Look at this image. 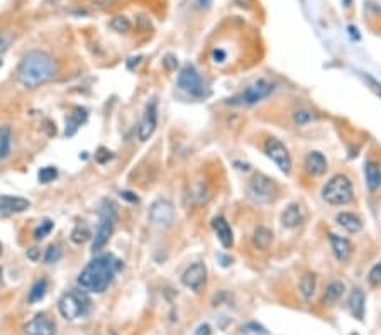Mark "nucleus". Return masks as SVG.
<instances>
[{
  "mask_svg": "<svg viewBox=\"0 0 381 335\" xmlns=\"http://www.w3.org/2000/svg\"><path fill=\"white\" fill-rule=\"evenodd\" d=\"M58 73V63L51 54L34 49L22 56L17 68V81L25 88H38L48 83Z\"/></svg>",
  "mask_w": 381,
  "mask_h": 335,
  "instance_id": "nucleus-1",
  "label": "nucleus"
},
{
  "mask_svg": "<svg viewBox=\"0 0 381 335\" xmlns=\"http://www.w3.org/2000/svg\"><path fill=\"white\" fill-rule=\"evenodd\" d=\"M120 261L112 254H102L86 264L78 276V286L88 293H104L114 281Z\"/></svg>",
  "mask_w": 381,
  "mask_h": 335,
  "instance_id": "nucleus-2",
  "label": "nucleus"
},
{
  "mask_svg": "<svg viewBox=\"0 0 381 335\" xmlns=\"http://www.w3.org/2000/svg\"><path fill=\"white\" fill-rule=\"evenodd\" d=\"M115 222H117V208L114 205V202L104 200V203H102V207H100L99 225H97L93 242H91V251L99 252L107 246L112 232H114Z\"/></svg>",
  "mask_w": 381,
  "mask_h": 335,
  "instance_id": "nucleus-3",
  "label": "nucleus"
},
{
  "mask_svg": "<svg viewBox=\"0 0 381 335\" xmlns=\"http://www.w3.org/2000/svg\"><path fill=\"white\" fill-rule=\"evenodd\" d=\"M353 183L345 175L332 176L322 188V198L332 207L347 205L353 200Z\"/></svg>",
  "mask_w": 381,
  "mask_h": 335,
  "instance_id": "nucleus-4",
  "label": "nucleus"
},
{
  "mask_svg": "<svg viewBox=\"0 0 381 335\" xmlns=\"http://www.w3.org/2000/svg\"><path fill=\"white\" fill-rule=\"evenodd\" d=\"M61 317L66 320H76L81 318L88 313L90 310V299L86 296V291L83 289H71V291L65 293L59 298L58 303Z\"/></svg>",
  "mask_w": 381,
  "mask_h": 335,
  "instance_id": "nucleus-5",
  "label": "nucleus"
},
{
  "mask_svg": "<svg viewBox=\"0 0 381 335\" xmlns=\"http://www.w3.org/2000/svg\"><path fill=\"white\" fill-rule=\"evenodd\" d=\"M276 193L278 190L274 181L264 175L252 176V180L247 185V195L258 205H268V203H271L276 198Z\"/></svg>",
  "mask_w": 381,
  "mask_h": 335,
  "instance_id": "nucleus-6",
  "label": "nucleus"
},
{
  "mask_svg": "<svg viewBox=\"0 0 381 335\" xmlns=\"http://www.w3.org/2000/svg\"><path fill=\"white\" fill-rule=\"evenodd\" d=\"M178 88L188 95L195 96V98H203V96L208 95L207 83L192 64H186L180 71V75H178Z\"/></svg>",
  "mask_w": 381,
  "mask_h": 335,
  "instance_id": "nucleus-7",
  "label": "nucleus"
},
{
  "mask_svg": "<svg viewBox=\"0 0 381 335\" xmlns=\"http://www.w3.org/2000/svg\"><path fill=\"white\" fill-rule=\"evenodd\" d=\"M274 90L273 83L269 80H256L252 85H249L242 93H239L237 96H234L229 102L232 105H254L258 102H261L263 98H266L268 95H271V91Z\"/></svg>",
  "mask_w": 381,
  "mask_h": 335,
  "instance_id": "nucleus-8",
  "label": "nucleus"
},
{
  "mask_svg": "<svg viewBox=\"0 0 381 335\" xmlns=\"http://www.w3.org/2000/svg\"><path fill=\"white\" fill-rule=\"evenodd\" d=\"M264 151H266L268 157L281 170L284 175H288L292 171V156L287 149V146L281 141H278L276 137H269L264 142Z\"/></svg>",
  "mask_w": 381,
  "mask_h": 335,
  "instance_id": "nucleus-9",
  "label": "nucleus"
},
{
  "mask_svg": "<svg viewBox=\"0 0 381 335\" xmlns=\"http://www.w3.org/2000/svg\"><path fill=\"white\" fill-rule=\"evenodd\" d=\"M156 127H157V102L156 98H151L144 107V114H142L139 127H137V137H139V141L146 142L154 134Z\"/></svg>",
  "mask_w": 381,
  "mask_h": 335,
  "instance_id": "nucleus-10",
  "label": "nucleus"
},
{
  "mask_svg": "<svg viewBox=\"0 0 381 335\" xmlns=\"http://www.w3.org/2000/svg\"><path fill=\"white\" fill-rule=\"evenodd\" d=\"M149 220L156 227H168L175 220V208L171 202L168 200H156L149 208Z\"/></svg>",
  "mask_w": 381,
  "mask_h": 335,
  "instance_id": "nucleus-11",
  "label": "nucleus"
},
{
  "mask_svg": "<svg viewBox=\"0 0 381 335\" xmlns=\"http://www.w3.org/2000/svg\"><path fill=\"white\" fill-rule=\"evenodd\" d=\"M181 281L186 288L193 289V291H200L205 286L207 281V267L203 262H193L192 266L185 269V273L181 274Z\"/></svg>",
  "mask_w": 381,
  "mask_h": 335,
  "instance_id": "nucleus-12",
  "label": "nucleus"
},
{
  "mask_svg": "<svg viewBox=\"0 0 381 335\" xmlns=\"http://www.w3.org/2000/svg\"><path fill=\"white\" fill-rule=\"evenodd\" d=\"M24 332L27 335H54L56 325L46 313H38L24 325Z\"/></svg>",
  "mask_w": 381,
  "mask_h": 335,
  "instance_id": "nucleus-13",
  "label": "nucleus"
},
{
  "mask_svg": "<svg viewBox=\"0 0 381 335\" xmlns=\"http://www.w3.org/2000/svg\"><path fill=\"white\" fill-rule=\"evenodd\" d=\"M30 207V202L22 196H10L2 195L0 196V218H7L15 213L25 212Z\"/></svg>",
  "mask_w": 381,
  "mask_h": 335,
  "instance_id": "nucleus-14",
  "label": "nucleus"
},
{
  "mask_svg": "<svg viewBox=\"0 0 381 335\" xmlns=\"http://www.w3.org/2000/svg\"><path fill=\"white\" fill-rule=\"evenodd\" d=\"M303 166H305V171H307L310 176H322L325 170H327V161H325L322 152L312 151L305 157Z\"/></svg>",
  "mask_w": 381,
  "mask_h": 335,
  "instance_id": "nucleus-15",
  "label": "nucleus"
},
{
  "mask_svg": "<svg viewBox=\"0 0 381 335\" xmlns=\"http://www.w3.org/2000/svg\"><path fill=\"white\" fill-rule=\"evenodd\" d=\"M329 241H330V247H332L334 257L337 259L339 262H345L351 256V242L347 239L337 236V233H329Z\"/></svg>",
  "mask_w": 381,
  "mask_h": 335,
  "instance_id": "nucleus-16",
  "label": "nucleus"
},
{
  "mask_svg": "<svg viewBox=\"0 0 381 335\" xmlns=\"http://www.w3.org/2000/svg\"><path fill=\"white\" fill-rule=\"evenodd\" d=\"M212 227L213 230L217 233V239L220 241V244L226 249L232 247V242H234V237H232V228L231 225L227 223V220L224 217H215L212 220Z\"/></svg>",
  "mask_w": 381,
  "mask_h": 335,
  "instance_id": "nucleus-17",
  "label": "nucleus"
},
{
  "mask_svg": "<svg viewBox=\"0 0 381 335\" xmlns=\"http://www.w3.org/2000/svg\"><path fill=\"white\" fill-rule=\"evenodd\" d=\"M335 222H337V225H340L345 232H349V233H358V232H361V228H363L361 218L353 212L337 213V215H335Z\"/></svg>",
  "mask_w": 381,
  "mask_h": 335,
  "instance_id": "nucleus-18",
  "label": "nucleus"
},
{
  "mask_svg": "<svg viewBox=\"0 0 381 335\" xmlns=\"http://www.w3.org/2000/svg\"><path fill=\"white\" fill-rule=\"evenodd\" d=\"M303 217H302V210H300L298 203H290V205L284 208V212L281 213V225L284 228H297L300 223H302Z\"/></svg>",
  "mask_w": 381,
  "mask_h": 335,
  "instance_id": "nucleus-19",
  "label": "nucleus"
},
{
  "mask_svg": "<svg viewBox=\"0 0 381 335\" xmlns=\"http://www.w3.org/2000/svg\"><path fill=\"white\" fill-rule=\"evenodd\" d=\"M364 176H366V185H368L371 191H376L381 186V168L376 161L364 162Z\"/></svg>",
  "mask_w": 381,
  "mask_h": 335,
  "instance_id": "nucleus-20",
  "label": "nucleus"
},
{
  "mask_svg": "<svg viewBox=\"0 0 381 335\" xmlns=\"http://www.w3.org/2000/svg\"><path fill=\"white\" fill-rule=\"evenodd\" d=\"M364 303H366V298H364L363 289L354 288L349 294V310H351V313H353L354 318L363 320V317H364Z\"/></svg>",
  "mask_w": 381,
  "mask_h": 335,
  "instance_id": "nucleus-21",
  "label": "nucleus"
},
{
  "mask_svg": "<svg viewBox=\"0 0 381 335\" xmlns=\"http://www.w3.org/2000/svg\"><path fill=\"white\" fill-rule=\"evenodd\" d=\"M86 117H88V114H86V109H83V107H75L73 109V114H71L68 117V120H66V130L65 134L71 137L75 134L76 130H78V127H81V124L86 120Z\"/></svg>",
  "mask_w": 381,
  "mask_h": 335,
  "instance_id": "nucleus-22",
  "label": "nucleus"
},
{
  "mask_svg": "<svg viewBox=\"0 0 381 335\" xmlns=\"http://www.w3.org/2000/svg\"><path fill=\"white\" fill-rule=\"evenodd\" d=\"M273 242V232L269 230L268 227H258L252 233V244L254 247L261 249V251H266L269 249Z\"/></svg>",
  "mask_w": 381,
  "mask_h": 335,
  "instance_id": "nucleus-23",
  "label": "nucleus"
},
{
  "mask_svg": "<svg viewBox=\"0 0 381 335\" xmlns=\"http://www.w3.org/2000/svg\"><path fill=\"white\" fill-rule=\"evenodd\" d=\"M344 289H345L344 283L332 281L327 286V289H325V293H324V298H322L324 305H334L335 302H339L340 296L344 294Z\"/></svg>",
  "mask_w": 381,
  "mask_h": 335,
  "instance_id": "nucleus-24",
  "label": "nucleus"
},
{
  "mask_svg": "<svg viewBox=\"0 0 381 335\" xmlns=\"http://www.w3.org/2000/svg\"><path fill=\"white\" fill-rule=\"evenodd\" d=\"M298 288H300V293H302V296L308 302V299L315 294V288H317V279H315L313 274H310V273L308 274H303L302 279H300Z\"/></svg>",
  "mask_w": 381,
  "mask_h": 335,
  "instance_id": "nucleus-25",
  "label": "nucleus"
},
{
  "mask_svg": "<svg viewBox=\"0 0 381 335\" xmlns=\"http://www.w3.org/2000/svg\"><path fill=\"white\" fill-rule=\"evenodd\" d=\"M10 141H12V132L9 125L0 127V159H5L10 154Z\"/></svg>",
  "mask_w": 381,
  "mask_h": 335,
  "instance_id": "nucleus-26",
  "label": "nucleus"
},
{
  "mask_svg": "<svg viewBox=\"0 0 381 335\" xmlns=\"http://www.w3.org/2000/svg\"><path fill=\"white\" fill-rule=\"evenodd\" d=\"M46 291H48V281L46 279H39V281H36L33 284V288H30L29 291V303H36V302H41V299L44 298Z\"/></svg>",
  "mask_w": 381,
  "mask_h": 335,
  "instance_id": "nucleus-27",
  "label": "nucleus"
},
{
  "mask_svg": "<svg viewBox=\"0 0 381 335\" xmlns=\"http://www.w3.org/2000/svg\"><path fill=\"white\" fill-rule=\"evenodd\" d=\"M88 237H90V230L85 223H78V225L73 228V232H71V241L75 244H83Z\"/></svg>",
  "mask_w": 381,
  "mask_h": 335,
  "instance_id": "nucleus-28",
  "label": "nucleus"
},
{
  "mask_svg": "<svg viewBox=\"0 0 381 335\" xmlns=\"http://www.w3.org/2000/svg\"><path fill=\"white\" fill-rule=\"evenodd\" d=\"M110 27L117 32H127V30H131V20L124 15H117L110 20Z\"/></svg>",
  "mask_w": 381,
  "mask_h": 335,
  "instance_id": "nucleus-29",
  "label": "nucleus"
},
{
  "mask_svg": "<svg viewBox=\"0 0 381 335\" xmlns=\"http://www.w3.org/2000/svg\"><path fill=\"white\" fill-rule=\"evenodd\" d=\"M293 120H295V124H298V125H307L310 122L315 120V115L310 110H297L293 114Z\"/></svg>",
  "mask_w": 381,
  "mask_h": 335,
  "instance_id": "nucleus-30",
  "label": "nucleus"
},
{
  "mask_svg": "<svg viewBox=\"0 0 381 335\" xmlns=\"http://www.w3.org/2000/svg\"><path fill=\"white\" fill-rule=\"evenodd\" d=\"M56 176H58V170H56V168H53V166L41 168L39 173H38V178H39L41 183H51Z\"/></svg>",
  "mask_w": 381,
  "mask_h": 335,
  "instance_id": "nucleus-31",
  "label": "nucleus"
},
{
  "mask_svg": "<svg viewBox=\"0 0 381 335\" xmlns=\"http://www.w3.org/2000/svg\"><path fill=\"white\" fill-rule=\"evenodd\" d=\"M61 259V247L58 244H53V246L48 247V251L44 254V262L48 264H53V262H58Z\"/></svg>",
  "mask_w": 381,
  "mask_h": 335,
  "instance_id": "nucleus-32",
  "label": "nucleus"
},
{
  "mask_svg": "<svg viewBox=\"0 0 381 335\" xmlns=\"http://www.w3.org/2000/svg\"><path fill=\"white\" fill-rule=\"evenodd\" d=\"M51 230H53V222L43 220V222H41V225L34 230V239H36V241H41V239H44Z\"/></svg>",
  "mask_w": 381,
  "mask_h": 335,
  "instance_id": "nucleus-33",
  "label": "nucleus"
},
{
  "mask_svg": "<svg viewBox=\"0 0 381 335\" xmlns=\"http://www.w3.org/2000/svg\"><path fill=\"white\" fill-rule=\"evenodd\" d=\"M368 281L371 286H379L381 284V261L376 262L373 267H371V271L368 274Z\"/></svg>",
  "mask_w": 381,
  "mask_h": 335,
  "instance_id": "nucleus-34",
  "label": "nucleus"
},
{
  "mask_svg": "<svg viewBox=\"0 0 381 335\" xmlns=\"http://www.w3.org/2000/svg\"><path fill=\"white\" fill-rule=\"evenodd\" d=\"M12 41H14L12 32H0V54H4L10 48Z\"/></svg>",
  "mask_w": 381,
  "mask_h": 335,
  "instance_id": "nucleus-35",
  "label": "nucleus"
},
{
  "mask_svg": "<svg viewBox=\"0 0 381 335\" xmlns=\"http://www.w3.org/2000/svg\"><path fill=\"white\" fill-rule=\"evenodd\" d=\"M95 157H97V161L104 164V162H107L109 159H112V157H114V156H112V152H110V151H107V149H100V151H99V154H97Z\"/></svg>",
  "mask_w": 381,
  "mask_h": 335,
  "instance_id": "nucleus-36",
  "label": "nucleus"
},
{
  "mask_svg": "<svg viewBox=\"0 0 381 335\" xmlns=\"http://www.w3.org/2000/svg\"><path fill=\"white\" fill-rule=\"evenodd\" d=\"M368 81L371 83V88H373L376 93L381 96V83H379V81H376L374 78H371V76H368Z\"/></svg>",
  "mask_w": 381,
  "mask_h": 335,
  "instance_id": "nucleus-37",
  "label": "nucleus"
},
{
  "mask_svg": "<svg viewBox=\"0 0 381 335\" xmlns=\"http://www.w3.org/2000/svg\"><path fill=\"white\" fill-rule=\"evenodd\" d=\"M120 196L125 198V200H129V202H137V196L131 191H120Z\"/></svg>",
  "mask_w": 381,
  "mask_h": 335,
  "instance_id": "nucleus-38",
  "label": "nucleus"
},
{
  "mask_svg": "<svg viewBox=\"0 0 381 335\" xmlns=\"http://www.w3.org/2000/svg\"><path fill=\"white\" fill-rule=\"evenodd\" d=\"M91 2H95L97 5H100V7H107V5H112L117 0H91Z\"/></svg>",
  "mask_w": 381,
  "mask_h": 335,
  "instance_id": "nucleus-39",
  "label": "nucleus"
},
{
  "mask_svg": "<svg viewBox=\"0 0 381 335\" xmlns=\"http://www.w3.org/2000/svg\"><path fill=\"white\" fill-rule=\"evenodd\" d=\"M29 257H30V259H36V257H38V251H36V249H33V251L29 252Z\"/></svg>",
  "mask_w": 381,
  "mask_h": 335,
  "instance_id": "nucleus-40",
  "label": "nucleus"
},
{
  "mask_svg": "<svg viewBox=\"0 0 381 335\" xmlns=\"http://www.w3.org/2000/svg\"><path fill=\"white\" fill-rule=\"evenodd\" d=\"M342 2H344V7H349V4L353 2V0H342Z\"/></svg>",
  "mask_w": 381,
  "mask_h": 335,
  "instance_id": "nucleus-41",
  "label": "nucleus"
},
{
  "mask_svg": "<svg viewBox=\"0 0 381 335\" xmlns=\"http://www.w3.org/2000/svg\"><path fill=\"white\" fill-rule=\"evenodd\" d=\"M198 2H200L202 5H207V4H210V0H198Z\"/></svg>",
  "mask_w": 381,
  "mask_h": 335,
  "instance_id": "nucleus-42",
  "label": "nucleus"
},
{
  "mask_svg": "<svg viewBox=\"0 0 381 335\" xmlns=\"http://www.w3.org/2000/svg\"><path fill=\"white\" fill-rule=\"evenodd\" d=\"M0 284H2V267H0Z\"/></svg>",
  "mask_w": 381,
  "mask_h": 335,
  "instance_id": "nucleus-43",
  "label": "nucleus"
},
{
  "mask_svg": "<svg viewBox=\"0 0 381 335\" xmlns=\"http://www.w3.org/2000/svg\"><path fill=\"white\" fill-rule=\"evenodd\" d=\"M0 254H2V244H0Z\"/></svg>",
  "mask_w": 381,
  "mask_h": 335,
  "instance_id": "nucleus-44",
  "label": "nucleus"
},
{
  "mask_svg": "<svg viewBox=\"0 0 381 335\" xmlns=\"http://www.w3.org/2000/svg\"><path fill=\"white\" fill-rule=\"evenodd\" d=\"M0 66H2V59H0Z\"/></svg>",
  "mask_w": 381,
  "mask_h": 335,
  "instance_id": "nucleus-45",
  "label": "nucleus"
}]
</instances>
